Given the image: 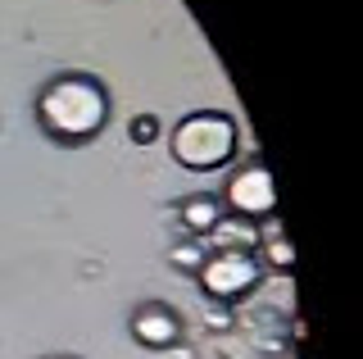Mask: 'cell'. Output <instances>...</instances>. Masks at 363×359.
Listing matches in <instances>:
<instances>
[{"label": "cell", "mask_w": 363, "mask_h": 359, "mask_svg": "<svg viewBox=\"0 0 363 359\" xmlns=\"http://www.w3.org/2000/svg\"><path fill=\"white\" fill-rule=\"evenodd\" d=\"M37 118L50 137L60 141H86L105 128L109 118V96L96 77L73 73V77H55L50 87L37 96Z\"/></svg>", "instance_id": "6da1fadb"}, {"label": "cell", "mask_w": 363, "mask_h": 359, "mask_svg": "<svg viewBox=\"0 0 363 359\" xmlns=\"http://www.w3.org/2000/svg\"><path fill=\"white\" fill-rule=\"evenodd\" d=\"M168 260H173V268H200L204 264V250H200V245H177Z\"/></svg>", "instance_id": "9c48e42d"}, {"label": "cell", "mask_w": 363, "mask_h": 359, "mask_svg": "<svg viewBox=\"0 0 363 359\" xmlns=\"http://www.w3.org/2000/svg\"><path fill=\"white\" fill-rule=\"evenodd\" d=\"M128 137H132L136 145H150V141L159 137V118H155V114H136V118L128 123Z\"/></svg>", "instance_id": "ba28073f"}, {"label": "cell", "mask_w": 363, "mask_h": 359, "mask_svg": "<svg viewBox=\"0 0 363 359\" xmlns=\"http://www.w3.org/2000/svg\"><path fill=\"white\" fill-rule=\"evenodd\" d=\"M227 209H232L236 219H250V223H259V219H272V209H277V187H272V173L264 164H245V168H236L232 177H227Z\"/></svg>", "instance_id": "277c9868"}, {"label": "cell", "mask_w": 363, "mask_h": 359, "mask_svg": "<svg viewBox=\"0 0 363 359\" xmlns=\"http://www.w3.org/2000/svg\"><path fill=\"white\" fill-rule=\"evenodd\" d=\"M60 359H64V355H60Z\"/></svg>", "instance_id": "7c38bea8"}, {"label": "cell", "mask_w": 363, "mask_h": 359, "mask_svg": "<svg viewBox=\"0 0 363 359\" xmlns=\"http://www.w3.org/2000/svg\"><path fill=\"white\" fill-rule=\"evenodd\" d=\"M196 273H200L204 296L218 300V305H232V300H241L250 287H259L264 264H259L250 250H209Z\"/></svg>", "instance_id": "3957f363"}, {"label": "cell", "mask_w": 363, "mask_h": 359, "mask_svg": "<svg viewBox=\"0 0 363 359\" xmlns=\"http://www.w3.org/2000/svg\"><path fill=\"white\" fill-rule=\"evenodd\" d=\"M259 264H268V268H277V273H291V264H295V250H291V241L281 237V228L277 223H268V241L259 245V255H255Z\"/></svg>", "instance_id": "52a82bcc"}, {"label": "cell", "mask_w": 363, "mask_h": 359, "mask_svg": "<svg viewBox=\"0 0 363 359\" xmlns=\"http://www.w3.org/2000/svg\"><path fill=\"white\" fill-rule=\"evenodd\" d=\"M236 155V123L218 114V109H200V114H186L173 128V160L182 168H223Z\"/></svg>", "instance_id": "7a4b0ae2"}, {"label": "cell", "mask_w": 363, "mask_h": 359, "mask_svg": "<svg viewBox=\"0 0 363 359\" xmlns=\"http://www.w3.org/2000/svg\"><path fill=\"white\" fill-rule=\"evenodd\" d=\"M132 336L145 346V350H168V346H177V336H182V319L168 305L150 300V305H141L132 314Z\"/></svg>", "instance_id": "5b68a950"}, {"label": "cell", "mask_w": 363, "mask_h": 359, "mask_svg": "<svg viewBox=\"0 0 363 359\" xmlns=\"http://www.w3.org/2000/svg\"><path fill=\"white\" fill-rule=\"evenodd\" d=\"M218 219H223V200L218 196H186L182 200V228L186 232H213L218 228Z\"/></svg>", "instance_id": "8992f818"}, {"label": "cell", "mask_w": 363, "mask_h": 359, "mask_svg": "<svg viewBox=\"0 0 363 359\" xmlns=\"http://www.w3.org/2000/svg\"><path fill=\"white\" fill-rule=\"evenodd\" d=\"M286 359H300V355H286Z\"/></svg>", "instance_id": "8fae6325"}, {"label": "cell", "mask_w": 363, "mask_h": 359, "mask_svg": "<svg viewBox=\"0 0 363 359\" xmlns=\"http://www.w3.org/2000/svg\"><path fill=\"white\" fill-rule=\"evenodd\" d=\"M204 323H209V328H232V314H227V305H209V309H204Z\"/></svg>", "instance_id": "30bf717a"}]
</instances>
